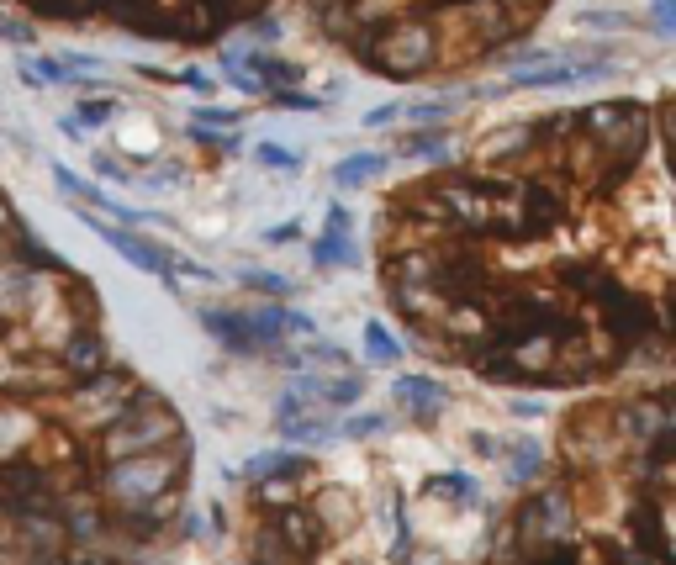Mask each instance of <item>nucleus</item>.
<instances>
[{"label":"nucleus","instance_id":"6","mask_svg":"<svg viewBox=\"0 0 676 565\" xmlns=\"http://www.w3.org/2000/svg\"><path fill=\"white\" fill-rule=\"evenodd\" d=\"M69 565H90V560H69Z\"/></svg>","mask_w":676,"mask_h":565},{"label":"nucleus","instance_id":"2","mask_svg":"<svg viewBox=\"0 0 676 565\" xmlns=\"http://www.w3.org/2000/svg\"><path fill=\"white\" fill-rule=\"evenodd\" d=\"M59 22H111L159 37H196L238 22H259L275 0H27ZM354 59L386 74H423L492 53L507 32L529 27L550 0H302Z\"/></svg>","mask_w":676,"mask_h":565},{"label":"nucleus","instance_id":"3","mask_svg":"<svg viewBox=\"0 0 676 565\" xmlns=\"http://www.w3.org/2000/svg\"><path fill=\"white\" fill-rule=\"evenodd\" d=\"M96 228H101V238H111V243H117V249H122L127 259H133V265H138V270H154V275H169V259H164V249H154V243H143V238H133V233H127V228H106V222H96Z\"/></svg>","mask_w":676,"mask_h":565},{"label":"nucleus","instance_id":"4","mask_svg":"<svg viewBox=\"0 0 676 565\" xmlns=\"http://www.w3.org/2000/svg\"><path fill=\"white\" fill-rule=\"evenodd\" d=\"M386 159L381 154H360V159H344L338 164V185H360V180H370L375 169H381Z\"/></svg>","mask_w":676,"mask_h":565},{"label":"nucleus","instance_id":"5","mask_svg":"<svg viewBox=\"0 0 676 565\" xmlns=\"http://www.w3.org/2000/svg\"><path fill=\"white\" fill-rule=\"evenodd\" d=\"M259 159H265V164H296L291 154H280V148H259Z\"/></svg>","mask_w":676,"mask_h":565},{"label":"nucleus","instance_id":"1","mask_svg":"<svg viewBox=\"0 0 676 565\" xmlns=\"http://www.w3.org/2000/svg\"><path fill=\"white\" fill-rule=\"evenodd\" d=\"M381 280L428 354L502 386L676 370V169L571 222L555 185L455 164L386 201Z\"/></svg>","mask_w":676,"mask_h":565}]
</instances>
